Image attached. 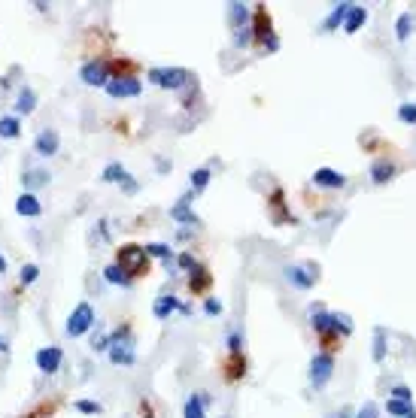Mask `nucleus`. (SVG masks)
I'll return each mask as SVG.
<instances>
[{
    "instance_id": "7ed1b4c3",
    "label": "nucleus",
    "mask_w": 416,
    "mask_h": 418,
    "mask_svg": "<svg viewBox=\"0 0 416 418\" xmlns=\"http://www.w3.org/2000/svg\"><path fill=\"white\" fill-rule=\"evenodd\" d=\"M252 39L261 46V49H268V52H277L280 49V39L273 37V22H271V13H268V6H256V13H252Z\"/></svg>"
},
{
    "instance_id": "cd10ccee",
    "label": "nucleus",
    "mask_w": 416,
    "mask_h": 418,
    "mask_svg": "<svg viewBox=\"0 0 416 418\" xmlns=\"http://www.w3.org/2000/svg\"><path fill=\"white\" fill-rule=\"evenodd\" d=\"M386 412L395 415V418H416V406L413 403H404V400H395L389 397L386 400Z\"/></svg>"
},
{
    "instance_id": "4468645a",
    "label": "nucleus",
    "mask_w": 416,
    "mask_h": 418,
    "mask_svg": "<svg viewBox=\"0 0 416 418\" xmlns=\"http://www.w3.org/2000/svg\"><path fill=\"white\" fill-rule=\"evenodd\" d=\"M268 207H271V219H273V224L295 221V219H292V212H286V195H283V188H273V191H271Z\"/></svg>"
},
{
    "instance_id": "ea45409f",
    "label": "nucleus",
    "mask_w": 416,
    "mask_h": 418,
    "mask_svg": "<svg viewBox=\"0 0 416 418\" xmlns=\"http://www.w3.org/2000/svg\"><path fill=\"white\" fill-rule=\"evenodd\" d=\"M398 118L404 125H416V104H401L398 106Z\"/></svg>"
},
{
    "instance_id": "0eeeda50",
    "label": "nucleus",
    "mask_w": 416,
    "mask_h": 418,
    "mask_svg": "<svg viewBox=\"0 0 416 418\" xmlns=\"http://www.w3.org/2000/svg\"><path fill=\"white\" fill-rule=\"evenodd\" d=\"M107 94L113 100H128V97H140V91H143V82H140L137 76H109L107 82Z\"/></svg>"
},
{
    "instance_id": "79ce46f5",
    "label": "nucleus",
    "mask_w": 416,
    "mask_h": 418,
    "mask_svg": "<svg viewBox=\"0 0 416 418\" xmlns=\"http://www.w3.org/2000/svg\"><path fill=\"white\" fill-rule=\"evenodd\" d=\"M177 264H179V270H186V273H191L198 267V261H195V254H191V252H182L177 258Z\"/></svg>"
},
{
    "instance_id": "49530a36",
    "label": "nucleus",
    "mask_w": 416,
    "mask_h": 418,
    "mask_svg": "<svg viewBox=\"0 0 416 418\" xmlns=\"http://www.w3.org/2000/svg\"><path fill=\"white\" fill-rule=\"evenodd\" d=\"M222 309H225V307H222V300H216V297H207L204 300V312L207 315H222Z\"/></svg>"
},
{
    "instance_id": "20e7f679",
    "label": "nucleus",
    "mask_w": 416,
    "mask_h": 418,
    "mask_svg": "<svg viewBox=\"0 0 416 418\" xmlns=\"http://www.w3.org/2000/svg\"><path fill=\"white\" fill-rule=\"evenodd\" d=\"M146 79L155 88H167V91H179V88H186L191 82V73L189 70H182V67H152Z\"/></svg>"
},
{
    "instance_id": "4c0bfd02",
    "label": "nucleus",
    "mask_w": 416,
    "mask_h": 418,
    "mask_svg": "<svg viewBox=\"0 0 416 418\" xmlns=\"http://www.w3.org/2000/svg\"><path fill=\"white\" fill-rule=\"evenodd\" d=\"M18 279H22V285H34L40 279V267L37 264H22V276Z\"/></svg>"
},
{
    "instance_id": "4be33fe9",
    "label": "nucleus",
    "mask_w": 416,
    "mask_h": 418,
    "mask_svg": "<svg viewBox=\"0 0 416 418\" xmlns=\"http://www.w3.org/2000/svg\"><path fill=\"white\" fill-rule=\"evenodd\" d=\"M210 285H213L210 270H207V267H201V264H198V267L189 273V291H191V294H207Z\"/></svg>"
},
{
    "instance_id": "37998d69",
    "label": "nucleus",
    "mask_w": 416,
    "mask_h": 418,
    "mask_svg": "<svg viewBox=\"0 0 416 418\" xmlns=\"http://www.w3.org/2000/svg\"><path fill=\"white\" fill-rule=\"evenodd\" d=\"M389 397H395V400H404V403H413V394L408 385H395V388L389 391Z\"/></svg>"
},
{
    "instance_id": "2eb2a0df",
    "label": "nucleus",
    "mask_w": 416,
    "mask_h": 418,
    "mask_svg": "<svg viewBox=\"0 0 416 418\" xmlns=\"http://www.w3.org/2000/svg\"><path fill=\"white\" fill-rule=\"evenodd\" d=\"M107 355H109V361H113L116 367H134V364H137L134 343H113Z\"/></svg>"
},
{
    "instance_id": "f03ea898",
    "label": "nucleus",
    "mask_w": 416,
    "mask_h": 418,
    "mask_svg": "<svg viewBox=\"0 0 416 418\" xmlns=\"http://www.w3.org/2000/svg\"><path fill=\"white\" fill-rule=\"evenodd\" d=\"M95 324H97V315H95V309H91V303L83 300V303H76L73 312L67 315L64 333L70 336V340H79V336H85V333L95 331Z\"/></svg>"
},
{
    "instance_id": "a18cd8bd",
    "label": "nucleus",
    "mask_w": 416,
    "mask_h": 418,
    "mask_svg": "<svg viewBox=\"0 0 416 418\" xmlns=\"http://www.w3.org/2000/svg\"><path fill=\"white\" fill-rule=\"evenodd\" d=\"M121 191H125V195H137V191H140V182H137L134 176H131V173H128V176L121 179Z\"/></svg>"
},
{
    "instance_id": "c85d7f7f",
    "label": "nucleus",
    "mask_w": 416,
    "mask_h": 418,
    "mask_svg": "<svg viewBox=\"0 0 416 418\" xmlns=\"http://www.w3.org/2000/svg\"><path fill=\"white\" fill-rule=\"evenodd\" d=\"M210 167H198V170H191V176H189V185H191V195H201L207 185H210Z\"/></svg>"
},
{
    "instance_id": "e433bc0d",
    "label": "nucleus",
    "mask_w": 416,
    "mask_h": 418,
    "mask_svg": "<svg viewBox=\"0 0 416 418\" xmlns=\"http://www.w3.org/2000/svg\"><path fill=\"white\" fill-rule=\"evenodd\" d=\"M73 410L83 412V415H100V412H104V406H100L97 400H76Z\"/></svg>"
},
{
    "instance_id": "9d476101",
    "label": "nucleus",
    "mask_w": 416,
    "mask_h": 418,
    "mask_svg": "<svg viewBox=\"0 0 416 418\" xmlns=\"http://www.w3.org/2000/svg\"><path fill=\"white\" fill-rule=\"evenodd\" d=\"M58 149H61V134H58L55 128H43V130H40V134L34 137V152H37V158H55Z\"/></svg>"
},
{
    "instance_id": "9b49d317",
    "label": "nucleus",
    "mask_w": 416,
    "mask_h": 418,
    "mask_svg": "<svg viewBox=\"0 0 416 418\" xmlns=\"http://www.w3.org/2000/svg\"><path fill=\"white\" fill-rule=\"evenodd\" d=\"M283 276H286L295 288L301 291H310L313 285H316V267L313 264H307V267H298V264H289L286 270H283Z\"/></svg>"
},
{
    "instance_id": "2f4dec72",
    "label": "nucleus",
    "mask_w": 416,
    "mask_h": 418,
    "mask_svg": "<svg viewBox=\"0 0 416 418\" xmlns=\"http://www.w3.org/2000/svg\"><path fill=\"white\" fill-rule=\"evenodd\" d=\"M22 185H25V188H40V185H49V173H46V170H25V176H22Z\"/></svg>"
},
{
    "instance_id": "aec40b11",
    "label": "nucleus",
    "mask_w": 416,
    "mask_h": 418,
    "mask_svg": "<svg viewBox=\"0 0 416 418\" xmlns=\"http://www.w3.org/2000/svg\"><path fill=\"white\" fill-rule=\"evenodd\" d=\"M398 173V167H395V161L392 158H377L371 164V179L377 182V185H386V182Z\"/></svg>"
},
{
    "instance_id": "5701e85b",
    "label": "nucleus",
    "mask_w": 416,
    "mask_h": 418,
    "mask_svg": "<svg viewBox=\"0 0 416 418\" xmlns=\"http://www.w3.org/2000/svg\"><path fill=\"white\" fill-rule=\"evenodd\" d=\"M364 22H368V9L359 6V4H352L350 13H347V22H343V30H347V34H356Z\"/></svg>"
},
{
    "instance_id": "473e14b6",
    "label": "nucleus",
    "mask_w": 416,
    "mask_h": 418,
    "mask_svg": "<svg viewBox=\"0 0 416 418\" xmlns=\"http://www.w3.org/2000/svg\"><path fill=\"white\" fill-rule=\"evenodd\" d=\"M143 249H146L149 258H158V261H165L170 267V246H167V242H146Z\"/></svg>"
},
{
    "instance_id": "39448f33",
    "label": "nucleus",
    "mask_w": 416,
    "mask_h": 418,
    "mask_svg": "<svg viewBox=\"0 0 416 418\" xmlns=\"http://www.w3.org/2000/svg\"><path fill=\"white\" fill-rule=\"evenodd\" d=\"M331 376H334V355L316 352L313 355V361H310V385L316 391H322L331 382Z\"/></svg>"
},
{
    "instance_id": "f8f14e48",
    "label": "nucleus",
    "mask_w": 416,
    "mask_h": 418,
    "mask_svg": "<svg viewBox=\"0 0 416 418\" xmlns=\"http://www.w3.org/2000/svg\"><path fill=\"white\" fill-rule=\"evenodd\" d=\"M313 185L316 188H331V191H340L343 185H347V176L331 167H319L316 173H313Z\"/></svg>"
},
{
    "instance_id": "dca6fc26",
    "label": "nucleus",
    "mask_w": 416,
    "mask_h": 418,
    "mask_svg": "<svg viewBox=\"0 0 416 418\" xmlns=\"http://www.w3.org/2000/svg\"><path fill=\"white\" fill-rule=\"evenodd\" d=\"M16 212L22 219H37V216H43V203H40L34 191H25V195H18V200H16Z\"/></svg>"
},
{
    "instance_id": "6ab92c4d",
    "label": "nucleus",
    "mask_w": 416,
    "mask_h": 418,
    "mask_svg": "<svg viewBox=\"0 0 416 418\" xmlns=\"http://www.w3.org/2000/svg\"><path fill=\"white\" fill-rule=\"evenodd\" d=\"M179 309H182V303L174 297V294H161V297H158L155 303H152V315H155L158 321H167L170 315L179 312Z\"/></svg>"
},
{
    "instance_id": "412c9836",
    "label": "nucleus",
    "mask_w": 416,
    "mask_h": 418,
    "mask_svg": "<svg viewBox=\"0 0 416 418\" xmlns=\"http://www.w3.org/2000/svg\"><path fill=\"white\" fill-rule=\"evenodd\" d=\"M222 370H225L228 382H237L246 376V358H243V355H228V358L222 361Z\"/></svg>"
},
{
    "instance_id": "bb28decb",
    "label": "nucleus",
    "mask_w": 416,
    "mask_h": 418,
    "mask_svg": "<svg viewBox=\"0 0 416 418\" xmlns=\"http://www.w3.org/2000/svg\"><path fill=\"white\" fill-rule=\"evenodd\" d=\"M350 6H352V4H334V6H331V13H328V18H326V22H322V27H326V30L340 27L343 22H347V13H350Z\"/></svg>"
},
{
    "instance_id": "423d86ee",
    "label": "nucleus",
    "mask_w": 416,
    "mask_h": 418,
    "mask_svg": "<svg viewBox=\"0 0 416 418\" xmlns=\"http://www.w3.org/2000/svg\"><path fill=\"white\" fill-rule=\"evenodd\" d=\"M79 79L88 85V88H107L109 82V61H100V58H91L79 67Z\"/></svg>"
},
{
    "instance_id": "f704fd0d",
    "label": "nucleus",
    "mask_w": 416,
    "mask_h": 418,
    "mask_svg": "<svg viewBox=\"0 0 416 418\" xmlns=\"http://www.w3.org/2000/svg\"><path fill=\"white\" fill-rule=\"evenodd\" d=\"M109 345H113V336L104 331H91V352H109Z\"/></svg>"
},
{
    "instance_id": "72a5a7b5",
    "label": "nucleus",
    "mask_w": 416,
    "mask_h": 418,
    "mask_svg": "<svg viewBox=\"0 0 416 418\" xmlns=\"http://www.w3.org/2000/svg\"><path fill=\"white\" fill-rule=\"evenodd\" d=\"M413 34V16L410 13H401L398 22H395V37L398 39H408Z\"/></svg>"
},
{
    "instance_id": "de8ad7c7",
    "label": "nucleus",
    "mask_w": 416,
    "mask_h": 418,
    "mask_svg": "<svg viewBox=\"0 0 416 418\" xmlns=\"http://www.w3.org/2000/svg\"><path fill=\"white\" fill-rule=\"evenodd\" d=\"M9 270V264H6V254L4 252H0V276H4V273Z\"/></svg>"
},
{
    "instance_id": "c756f323",
    "label": "nucleus",
    "mask_w": 416,
    "mask_h": 418,
    "mask_svg": "<svg viewBox=\"0 0 416 418\" xmlns=\"http://www.w3.org/2000/svg\"><path fill=\"white\" fill-rule=\"evenodd\" d=\"M386 349H389V345H386V331L374 328V352H371V358L377 364H383V361H386Z\"/></svg>"
},
{
    "instance_id": "b1692460",
    "label": "nucleus",
    "mask_w": 416,
    "mask_h": 418,
    "mask_svg": "<svg viewBox=\"0 0 416 418\" xmlns=\"http://www.w3.org/2000/svg\"><path fill=\"white\" fill-rule=\"evenodd\" d=\"M104 279L109 285H119V288H131V285H134V279H131L128 273L119 267V264H107V267H104Z\"/></svg>"
},
{
    "instance_id": "1a4fd4ad",
    "label": "nucleus",
    "mask_w": 416,
    "mask_h": 418,
    "mask_svg": "<svg viewBox=\"0 0 416 418\" xmlns=\"http://www.w3.org/2000/svg\"><path fill=\"white\" fill-rule=\"evenodd\" d=\"M310 328L316 331L322 340L338 336V333H334V312H328L322 303H313V307H310Z\"/></svg>"
},
{
    "instance_id": "ddd939ff",
    "label": "nucleus",
    "mask_w": 416,
    "mask_h": 418,
    "mask_svg": "<svg viewBox=\"0 0 416 418\" xmlns=\"http://www.w3.org/2000/svg\"><path fill=\"white\" fill-rule=\"evenodd\" d=\"M37 104H40L37 91L30 88V85H22V88L16 91V104H13V109H16V118H22V116H30V112L37 109Z\"/></svg>"
},
{
    "instance_id": "a211bd4d",
    "label": "nucleus",
    "mask_w": 416,
    "mask_h": 418,
    "mask_svg": "<svg viewBox=\"0 0 416 418\" xmlns=\"http://www.w3.org/2000/svg\"><path fill=\"white\" fill-rule=\"evenodd\" d=\"M207 403H210V394L207 391H198L191 394L186 406H182V418H207Z\"/></svg>"
},
{
    "instance_id": "f257e3e1",
    "label": "nucleus",
    "mask_w": 416,
    "mask_h": 418,
    "mask_svg": "<svg viewBox=\"0 0 416 418\" xmlns=\"http://www.w3.org/2000/svg\"><path fill=\"white\" fill-rule=\"evenodd\" d=\"M121 270L128 273L131 279H140V276H149V267H152V258L146 254L143 246H137V242H128V246H121L116 252V261Z\"/></svg>"
},
{
    "instance_id": "c03bdc74",
    "label": "nucleus",
    "mask_w": 416,
    "mask_h": 418,
    "mask_svg": "<svg viewBox=\"0 0 416 418\" xmlns=\"http://www.w3.org/2000/svg\"><path fill=\"white\" fill-rule=\"evenodd\" d=\"M356 418H380V410H377V403H374V400H368V403H364L362 410L356 412Z\"/></svg>"
},
{
    "instance_id": "f3484780",
    "label": "nucleus",
    "mask_w": 416,
    "mask_h": 418,
    "mask_svg": "<svg viewBox=\"0 0 416 418\" xmlns=\"http://www.w3.org/2000/svg\"><path fill=\"white\" fill-rule=\"evenodd\" d=\"M189 200H191V191H189V195L182 197V200H177L174 207H170V219L179 221V224H195V228H198L201 219H198V212L189 207Z\"/></svg>"
},
{
    "instance_id": "393cba45",
    "label": "nucleus",
    "mask_w": 416,
    "mask_h": 418,
    "mask_svg": "<svg viewBox=\"0 0 416 418\" xmlns=\"http://www.w3.org/2000/svg\"><path fill=\"white\" fill-rule=\"evenodd\" d=\"M128 176V170H125V164L121 161H109V164L104 167V173H100V182H107V185H121V179Z\"/></svg>"
},
{
    "instance_id": "7c9ffc66",
    "label": "nucleus",
    "mask_w": 416,
    "mask_h": 418,
    "mask_svg": "<svg viewBox=\"0 0 416 418\" xmlns=\"http://www.w3.org/2000/svg\"><path fill=\"white\" fill-rule=\"evenodd\" d=\"M246 18H249V6H243V4H231L228 6V22H231V27H243L246 25Z\"/></svg>"
},
{
    "instance_id": "a19ab883",
    "label": "nucleus",
    "mask_w": 416,
    "mask_h": 418,
    "mask_svg": "<svg viewBox=\"0 0 416 418\" xmlns=\"http://www.w3.org/2000/svg\"><path fill=\"white\" fill-rule=\"evenodd\" d=\"M228 355H243V336H240V331H231L228 333Z\"/></svg>"
},
{
    "instance_id": "6e6552de",
    "label": "nucleus",
    "mask_w": 416,
    "mask_h": 418,
    "mask_svg": "<svg viewBox=\"0 0 416 418\" xmlns=\"http://www.w3.org/2000/svg\"><path fill=\"white\" fill-rule=\"evenodd\" d=\"M61 361H64V349H61V345H43V349H37V355H34L37 370L46 373V376L58 373L61 370Z\"/></svg>"
},
{
    "instance_id": "09e8293b",
    "label": "nucleus",
    "mask_w": 416,
    "mask_h": 418,
    "mask_svg": "<svg viewBox=\"0 0 416 418\" xmlns=\"http://www.w3.org/2000/svg\"><path fill=\"white\" fill-rule=\"evenodd\" d=\"M9 349V343H6V336H0V352H6Z\"/></svg>"
},
{
    "instance_id": "c9c22d12",
    "label": "nucleus",
    "mask_w": 416,
    "mask_h": 418,
    "mask_svg": "<svg viewBox=\"0 0 416 418\" xmlns=\"http://www.w3.org/2000/svg\"><path fill=\"white\" fill-rule=\"evenodd\" d=\"M334 333H338V336H350L352 333V319L347 312H334Z\"/></svg>"
},
{
    "instance_id": "a878e982",
    "label": "nucleus",
    "mask_w": 416,
    "mask_h": 418,
    "mask_svg": "<svg viewBox=\"0 0 416 418\" xmlns=\"http://www.w3.org/2000/svg\"><path fill=\"white\" fill-rule=\"evenodd\" d=\"M22 137V118L4 116L0 118V140H18Z\"/></svg>"
},
{
    "instance_id": "58836bf2",
    "label": "nucleus",
    "mask_w": 416,
    "mask_h": 418,
    "mask_svg": "<svg viewBox=\"0 0 416 418\" xmlns=\"http://www.w3.org/2000/svg\"><path fill=\"white\" fill-rule=\"evenodd\" d=\"M249 43H252V27H249V25L237 27V30H234V46L243 49V46H249Z\"/></svg>"
}]
</instances>
